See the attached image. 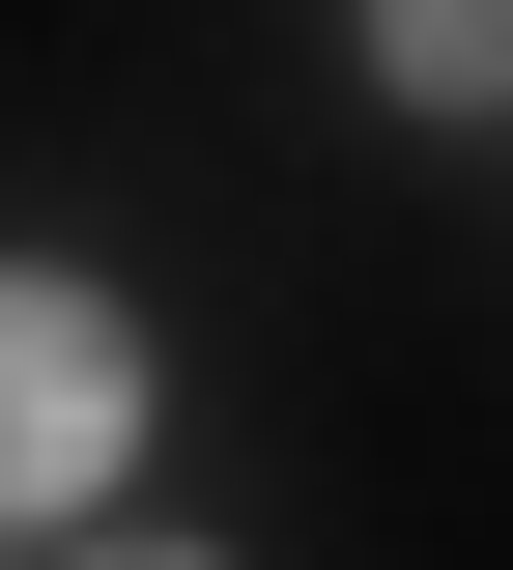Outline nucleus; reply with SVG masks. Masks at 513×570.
Here are the masks:
<instances>
[{
	"label": "nucleus",
	"mask_w": 513,
	"mask_h": 570,
	"mask_svg": "<svg viewBox=\"0 0 513 570\" xmlns=\"http://www.w3.org/2000/svg\"><path fill=\"white\" fill-rule=\"evenodd\" d=\"M371 58L428 86V115H513V0H371Z\"/></svg>",
	"instance_id": "nucleus-2"
},
{
	"label": "nucleus",
	"mask_w": 513,
	"mask_h": 570,
	"mask_svg": "<svg viewBox=\"0 0 513 570\" xmlns=\"http://www.w3.org/2000/svg\"><path fill=\"white\" fill-rule=\"evenodd\" d=\"M115 456H144V343H115V285L0 257V542H58Z\"/></svg>",
	"instance_id": "nucleus-1"
}]
</instances>
